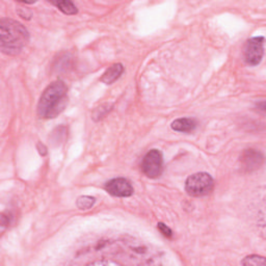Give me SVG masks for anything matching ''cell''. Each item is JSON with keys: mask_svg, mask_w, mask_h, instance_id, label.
Returning <instances> with one entry per match:
<instances>
[{"mask_svg": "<svg viewBox=\"0 0 266 266\" xmlns=\"http://www.w3.org/2000/svg\"><path fill=\"white\" fill-rule=\"evenodd\" d=\"M240 162L242 167L246 171H251L258 169L263 163V155L260 151L255 149H247L240 156Z\"/></svg>", "mask_w": 266, "mask_h": 266, "instance_id": "52a82bcc", "label": "cell"}, {"mask_svg": "<svg viewBox=\"0 0 266 266\" xmlns=\"http://www.w3.org/2000/svg\"><path fill=\"white\" fill-rule=\"evenodd\" d=\"M104 189L109 195L118 198H128L134 193L131 182L125 178H115L107 181Z\"/></svg>", "mask_w": 266, "mask_h": 266, "instance_id": "8992f818", "label": "cell"}, {"mask_svg": "<svg viewBox=\"0 0 266 266\" xmlns=\"http://www.w3.org/2000/svg\"><path fill=\"white\" fill-rule=\"evenodd\" d=\"M264 55V37L249 39L244 48V60L248 66H258Z\"/></svg>", "mask_w": 266, "mask_h": 266, "instance_id": "5b68a950", "label": "cell"}, {"mask_svg": "<svg viewBox=\"0 0 266 266\" xmlns=\"http://www.w3.org/2000/svg\"><path fill=\"white\" fill-rule=\"evenodd\" d=\"M197 121L191 118H181L175 120L171 123L170 127L173 130L177 132H183V133H189L194 131L197 128Z\"/></svg>", "mask_w": 266, "mask_h": 266, "instance_id": "ba28073f", "label": "cell"}, {"mask_svg": "<svg viewBox=\"0 0 266 266\" xmlns=\"http://www.w3.org/2000/svg\"><path fill=\"white\" fill-rule=\"evenodd\" d=\"M142 170L147 177L151 179L158 178L162 174L163 158L160 151L153 149L145 155L142 162Z\"/></svg>", "mask_w": 266, "mask_h": 266, "instance_id": "277c9868", "label": "cell"}, {"mask_svg": "<svg viewBox=\"0 0 266 266\" xmlns=\"http://www.w3.org/2000/svg\"><path fill=\"white\" fill-rule=\"evenodd\" d=\"M38 150H39V152H40V154L42 156H45L47 154V148L43 144H41V143L38 144Z\"/></svg>", "mask_w": 266, "mask_h": 266, "instance_id": "9a60e30c", "label": "cell"}, {"mask_svg": "<svg viewBox=\"0 0 266 266\" xmlns=\"http://www.w3.org/2000/svg\"><path fill=\"white\" fill-rule=\"evenodd\" d=\"M68 102V87L62 80H55L42 93L38 103V116L41 119H53L64 111Z\"/></svg>", "mask_w": 266, "mask_h": 266, "instance_id": "6da1fadb", "label": "cell"}, {"mask_svg": "<svg viewBox=\"0 0 266 266\" xmlns=\"http://www.w3.org/2000/svg\"><path fill=\"white\" fill-rule=\"evenodd\" d=\"M95 203H96V198L91 196H82L78 198L76 204L77 207L80 210H88L94 206Z\"/></svg>", "mask_w": 266, "mask_h": 266, "instance_id": "8fae6325", "label": "cell"}, {"mask_svg": "<svg viewBox=\"0 0 266 266\" xmlns=\"http://www.w3.org/2000/svg\"><path fill=\"white\" fill-rule=\"evenodd\" d=\"M214 189V180L208 173H197L187 178L185 191L192 197H204Z\"/></svg>", "mask_w": 266, "mask_h": 266, "instance_id": "3957f363", "label": "cell"}, {"mask_svg": "<svg viewBox=\"0 0 266 266\" xmlns=\"http://www.w3.org/2000/svg\"><path fill=\"white\" fill-rule=\"evenodd\" d=\"M124 72V67L122 64H115L112 67H109L101 77V81L105 84H112L117 79H119L120 76Z\"/></svg>", "mask_w": 266, "mask_h": 266, "instance_id": "9c48e42d", "label": "cell"}, {"mask_svg": "<svg viewBox=\"0 0 266 266\" xmlns=\"http://www.w3.org/2000/svg\"><path fill=\"white\" fill-rule=\"evenodd\" d=\"M92 265H116L119 263H115V262H109V261H95V262H92Z\"/></svg>", "mask_w": 266, "mask_h": 266, "instance_id": "5bb4252c", "label": "cell"}, {"mask_svg": "<svg viewBox=\"0 0 266 266\" xmlns=\"http://www.w3.org/2000/svg\"><path fill=\"white\" fill-rule=\"evenodd\" d=\"M52 4L54 6H56V8L61 13H64L65 15L73 16V15H76L78 13L76 6L72 2H56V3H52Z\"/></svg>", "mask_w": 266, "mask_h": 266, "instance_id": "30bf717a", "label": "cell"}, {"mask_svg": "<svg viewBox=\"0 0 266 266\" xmlns=\"http://www.w3.org/2000/svg\"><path fill=\"white\" fill-rule=\"evenodd\" d=\"M29 41L28 30L20 22L9 18L0 20V47L8 55L19 54Z\"/></svg>", "mask_w": 266, "mask_h": 266, "instance_id": "7a4b0ae2", "label": "cell"}, {"mask_svg": "<svg viewBox=\"0 0 266 266\" xmlns=\"http://www.w3.org/2000/svg\"><path fill=\"white\" fill-rule=\"evenodd\" d=\"M242 265H253V266H259V265H265V259L262 256L258 255H251L245 257L241 261Z\"/></svg>", "mask_w": 266, "mask_h": 266, "instance_id": "7c38bea8", "label": "cell"}, {"mask_svg": "<svg viewBox=\"0 0 266 266\" xmlns=\"http://www.w3.org/2000/svg\"><path fill=\"white\" fill-rule=\"evenodd\" d=\"M157 229L160 231V233H162L163 236H165L167 238H170L171 236H173V231H171L170 228H168L163 223H158L157 224Z\"/></svg>", "mask_w": 266, "mask_h": 266, "instance_id": "4fadbf2b", "label": "cell"}]
</instances>
